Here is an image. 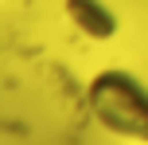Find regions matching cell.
<instances>
[{
  "instance_id": "6da1fadb",
  "label": "cell",
  "mask_w": 148,
  "mask_h": 145,
  "mask_svg": "<svg viewBox=\"0 0 148 145\" xmlns=\"http://www.w3.org/2000/svg\"><path fill=\"white\" fill-rule=\"evenodd\" d=\"M90 114L117 137L148 145V86L129 71H101L86 90Z\"/></svg>"
},
{
  "instance_id": "7a4b0ae2",
  "label": "cell",
  "mask_w": 148,
  "mask_h": 145,
  "mask_svg": "<svg viewBox=\"0 0 148 145\" xmlns=\"http://www.w3.org/2000/svg\"><path fill=\"white\" fill-rule=\"evenodd\" d=\"M66 20L86 39H113L117 35V16L101 0H66Z\"/></svg>"
}]
</instances>
